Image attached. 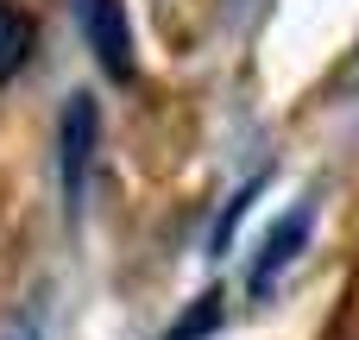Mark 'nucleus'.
Segmentation results:
<instances>
[{
    "label": "nucleus",
    "instance_id": "obj_1",
    "mask_svg": "<svg viewBox=\"0 0 359 340\" xmlns=\"http://www.w3.org/2000/svg\"><path fill=\"white\" fill-rule=\"evenodd\" d=\"M95 145H101V107L88 88H76L57 114V183H63V208L69 221L82 215V196H88V170H95Z\"/></svg>",
    "mask_w": 359,
    "mask_h": 340
},
{
    "label": "nucleus",
    "instance_id": "obj_2",
    "mask_svg": "<svg viewBox=\"0 0 359 340\" xmlns=\"http://www.w3.org/2000/svg\"><path fill=\"white\" fill-rule=\"evenodd\" d=\"M76 25H82V44L95 50L107 82H133L139 76V44H133L126 0H76Z\"/></svg>",
    "mask_w": 359,
    "mask_h": 340
},
{
    "label": "nucleus",
    "instance_id": "obj_3",
    "mask_svg": "<svg viewBox=\"0 0 359 340\" xmlns=\"http://www.w3.org/2000/svg\"><path fill=\"white\" fill-rule=\"evenodd\" d=\"M309 233H316V202H297V208L265 233V246H259V259H252V278H246V284H252V297H265V290H271V284L303 259Z\"/></svg>",
    "mask_w": 359,
    "mask_h": 340
},
{
    "label": "nucleus",
    "instance_id": "obj_4",
    "mask_svg": "<svg viewBox=\"0 0 359 340\" xmlns=\"http://www.w3.org/2000/svg\"><path fill=\"white\" fill-rule=\"evenodd\" d=\"M32 38H38L32 13H25L19 0H0V82H13V76L25 69V57H32Z\"/></svg>",
    "mask_w": 359,
    "mask_h": 340
},
{
    "label": "nucleus",
    "instance_id": "obj_5",
    "mask_svg": "<svg viewBox=\"0 0 359 340\" xmlns=\"http://www.w3.org/2000/svg\"><path fill=\"white\" fill-rule=\"evenodd\" d=\"M259 183H265V177H252V183H246V189H240V196H233V202L221 208V221H215V233H208V252H215V259L227 252V240H233V227L246 221V208H252V196H259Z\"/></svg>",
    "mask_w": 359,
    "mask_h": 340
},
{
    "label": "nucleus",
    "instance_id": "obj_6",
    "mask_svg": "<svg viewBox=\"0 0 359 340\" xmlns=\"http://www.w3.org/2000/svg\"><path fill=\"white\" fill-rule=\"evenodd\" d=\"M215 303H221V297H202V303H196V315H189V322H177L164 340H202L208 328H215Z\"/></svg>",
    "mask_w": 359,
    "mask_h": 340
},
{
    "label": "nucleus",
    "instance_id": "obj_7",
    "mask_svg": "<svg viewBox=\"0 0 359 340\" xmlns=\"http://www.w3.org/2000/svg\"><path fill=\"white\" fill-rule=\"evenodd\" d=\"M0 340H44V328H38V315H32V309H19V315H6V322H0Z\"/></svg>",
    "mask_w": 359,
    "mask_h": 340
}]
</instances>
